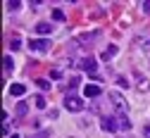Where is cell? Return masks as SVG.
Masks as SVG:
<instances>
[{
	"label": "cell",
	"instance_id": "ffe728a7",
	"mask_svg": "<svg viewBox=\"0 0 150 138\" xmlns=\"http://www.w3.org/2000/svg\"><path fill=\"white\" fill-rule=\"evenodd\" d=\"M79 86V76H71V81H69V88L74 91V88H76Z\"/></svg>",
	"mask_w": 150,
	"mask_h": 138
},
{
	"label": "cell",
	"instance_id": "8992f818",
	"mask_svg": "<svg viewBox=\"0 0 150 138\" xmlns=\"http://www.w3.org/2000/svg\"><path fill=\"white\" fill-rule=\"evenodd\" d=\"M100 93H103V88H100L98 84H86V86H83V95H86V98H98Z\"/></svg>",
	"mask_w": 150,
	"mask_h": 138
},
{
	"label": "cell",
	"instance_id": "7402d4cb",
	"mask_svg": "<svg viewBox=\"0 0 150 138\" xmlns=\"http://www.w3.org/2000/svg\"><path fill=\"white\" fill-rule=\"evenodd\" d=\"M143 12H145V14H150V3H143Z\"/></svg>",
	"mask_w": 150,
	"mask_h": 138
},
{
	"label": "cell",
	"instance_id": "d4e9b609",
	"mask_svg": "<svg viewBox=\"0 0 150 138\" xmlns=\"http://www.w3.org/2000/svg\"><path fill=\"white\" fill-rule=\"evenodd\" d=\"M145 57H148V64H150V52H148V55H145Z\"/></svg>",
	"mask_w": 150,
	"mask_h": 138
},
{
	"label": "cell",
	"instance_id": "52a82bcc",
	"mask_svg": "<svg viewBox=\"0 0 150 138\" xmlns=\"http://www.w3.org/2000/svg\"><path fill=\"white\" fill-rule=\"evenodd\" d=\"M136 48L148 55V52H150V38H148V36H138V38H136Z\"/></svg>",
	"mask_w": 150,
	"mask_h": 138
},
{
	"label": "cell",
	"instance_id": "7a4b0ae2",
	"mask_svg": "<svg viewBox=\"0 0 150 138\" xmlns=\"http://www.w3.org/2000/svg\"><path fill=\"white\" fill-rule=\"evenodd\" d=\"M64 107L69 112H81L83 110V100H81L79 95H74V93H67L64 95Z\"/></svg>",
	"mask_w": 150,
	"mask_h": 138
},
{
	"label": "cell",
	"instance_id": "ac0fdd59",
	"mask_svg": "<svg viewBox=\"0 0 150 138\" xmlns=\"http://www.w3.org/2000/svg\"><path fill=\"white\" fill-rule=\"evenodd\" d=\"M50 79H55V81H60V79H62V71H60V69H50Z\"/></svg>",
	"mask_w": 150,
	"mask_h": 138
},
{
	"label": "cell",
	"instance_id": "7c38bea8",
	"mask_svg": "<svg viewBox=\"0 0 150 138\" xmlns=\"http://www.w3.org/2000/svg\"><path fill=\"white\" fill-rule=\"evenodd\" d=\"M26 112H29L26 103H17V117H26Z\"/></svg>",
	"mask_w": 150,
	"mask_h": 138
},
{
	"label": "cell",
	"instance_id": "2e32d148",
	"mask_svg": "<svg viewBox=\"0 0 150 138\" xmlns=\"http://www.w3.org/2000/svg\"><path fill=\"white\" fill-rule=\"evenodd\" d=\"M52 19H57V22H64V12H62V10H52Z\"/></svg>",
	"mask_w": 150,
	"mask_h": 138
},
{
	"label": "cell",
	"instance_id": "6da1fadb",
	"mask_svg": "<svg viewBox=\"0 0 150 138\" xmlns=\"http://www.w3.org/2000/svg\"><path fill=\"white\" fill-rule=\"evenodd\" d=\"M110 103L115 105V110H117L119 114H126V112H129V103H126V98H124L119 91H112V93H110Z\"/></svg>",
	"mask_w": 150,
	"mask_h": 138
},
{
	"label": "cell",
	"instance_id": "ba28073f",
	"mask_svg": "<svg viewBox=\"0 0 150 138\" xmlns=\"http://www.w3.org/2000/svg\"><path fill=\"white\" fill-rule=\"evenodd\" d=\"M26 93V86L24 84H12L10 86V95H14V98H22Z\"/></svg>",
	"mask_w": 150,
	"mask_h": 138
},
{
	"label": "cell",
	"instance_id": "8fae6325",
	"mask_svg": "<svg viewBox=\"0 0 150 138\" xmlns=\"http://www.w3.org/2000/svg\"><path fill=\"white\" fill-rule=\"evenodd\" d=\"M36 31H38L41 36H48V33L52 31V26H50V24H45V22H41V24H36Z\"/></svg>",
	"mask_w": 150,
	"mask_h": 138
},
{
	"label": "cell",
	"instance_id": "44dd1931",
	"mask_svg": "<svg viewBox=\"0 0 150 138\" xmlns=\"http://www.w3.org/2000/svg\"><path fill=\"white\" fill-rule=\"evenodd\" d=\"M10 45H12V50H17V48L22 45V41H19V38H12V43H10Z\"/></svg>",
	"mask_w": 150,
	"mask_h": 138
},
{
	"label": "cell",
	"instance_id": "603a6c76",
	"mask_svg": "<svg viewBox=\"0 0 150 138\" xmlns=\"http://www.w3.org/2000/svg\"><path fill=\"white\" fill-rule=\"evenodd\" d=\"M143 133H145V138H150V126H145V129H143Z\"/></svg>",
	"mask_w": 150,
	"mask_h": 138
},
{
	"label": "cell",
	"instance_id": "9a60e30c",
	"mask_svg": "<svg viewBox=\"0 0 150 138\" xmlns=\"http://www.w3.org/2000/svg\"><path fill=\"white\" fill-rule=\"evenodd\" d=\"M33 103H36V107H38V110H43V107H45V98H43V95H36Z\"/></svg>",
	"mask_w": 150,
	"mask_h": 138
},
{
	"label": "cell",
	"instance_id": "d6986e66",
	"mask_svg": "<svg viewBox=\"0 0 150 138\" xmlns=\"http://www.w3.org/2000/svg\"><path fill=\"white\" fill-rule=\"evenodd\" d=\"M36 86H38V88H43V91H48V88H50V84L45 81V79H38V81H36Z\"/></svg>",
	"mask_w": 150,
	"mask_h": 138
},
{
	"label": "cell",
	"instance_id": "4fadbf2b",
	"mask_svg": "<svg viewBox=\"0 0 150 138\" xmlns=\"http://www.w3.org/2000/svg\"><path fill=\"white\" fill-rule=\"evenodd\" d=\"M12 69H14V60H12V57L7 55V57H5V74H10Z\"/></svg>",
	"mask_w": 150,
	"mask_h": 138
},
{
	"label": "cell",
	"instance_id": "277c9868",
	"mask_svg": "<svg viewBox=\"0 0 150 138\" xmlns=\"http://www.w3.org/2000/svg\"><path fill=\"white\" fill-rule=\"evenodd\" d=\"M100 129L103 131H110V133H115V131H119V124H117V119H115V117H103V119H100Z\"/></svg>",
	"mask_w": 150,
	"mask_h": 138
},
{
	"label": "cell",
	"instance_id": "9c48e42d",
	"mask_svg": "<svg viewBox=\"0 0 150 138\" xmlns=\"http://www.w3.org/2000/svg\"><path fill=\"white\" fill-rule=\"evenodd\" d=\"M117 124H119V131H131V119L126 114H119L117 117Z\"/></svg>",
	"mask_w": 150,
	"mask_h": 138
},
{
	"label": "cell",
	"instance_id": "5bb4252c",
	"mask_svg": "<svg viewBox=\"0 0 150 138\" xmlns=\"http://www.w3.org/2000/svg\"><path fill=\"white\" fill-rule=\"evenodd\" d=\"M98 38V33H86V36H79V41L81 43H88V41H96Z\"/></svg>",
	"mask_w": 150,
	"mask_h": 138
},
{
	"label": "cell",
	"instance_id": "3957f363",
	"mask_svg": "<svg viewBox=\"0 0 150 138\" xmlns=\"http://www.w3.org/2000/svg\"><path fill=\"white\" fill-rule=\"evenodd\" d=\"M29 48L31 50H38V52H45V50H50V41H48V38H31Z\"/></svg>",
	"mask_w": 150,
	"mask_h": 138
},
{
	"label": "cell",
	"instance_id": "cb8c5ba5",
	"mask_svg": "<svg viewBox=\"0 0 150 138\" xmlns=\"http://www.w3.org/2000/svg\"><path fill=\"white\" fill-rule=\"evenodd\" d=\"M10 138H19V136H17V133H10Z\"/></svg>",
	"mask_w": 150,
	"mask_h": 138
},
{
	"label": "cell",
	"instance_id": "e0dca14e",
	"mask_svg": "<svg viewBox=\"0 0 150 138\" xmlns=\"http://www.w3.org/2000/svg\"><path fill=\"white\" fill-rule=\"evenodd\" d=\"M29 138H50V131H38V133H31Z\"/></svg>",
	"mask_w": 150,
	"mask_h": 138
},
{
	"label": "cell",
	"instance_id": "30bf717a",
	"mask_svg": "<svg viewBox=\"0 0 150 138\" xmlns=\"http://www.w3.org/2000/svg\"><path fill=\"white\" fill-rule=\"evenodd\" d=\"M117 55V45H110L107 50H103V55H100V60H105V62H110L112 57Z\"/></svg>",
	"mask_w": 150,
	"mask_h": 138
},
{
	"label": "cell",
	"instance_id": "5b68a950",
	"mask_svg": "<svg viewBox=\"0 0 150 138\" xmlns=\"http://www.w3.org/2000/svg\"><path fill=\"white\" fill-rule=\"evenodd\" d=\"M81 69H86L88 74H96L98 71V60H96V57H83V60H81Z\"/></svg>",
	"mask_w": 150,
	"mask_h": 138
}]
</instances>
